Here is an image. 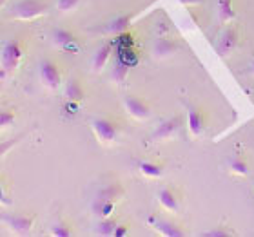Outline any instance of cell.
I'll return each instance as SVG.
<instances>
[{
	"label": "cell",
	"mask_w": 254,
	"mask_h": 237,
	"mask_svg": "<svg viewBox=\"0 0 254 237\" xmlns=\"http://www.w3.org/2000/svg\"><path fill=\"white\" fill-rule=\"evenodd\" d=\"M182 125V118L180 116H173V118H167L156 127V131L151 134V140L153 142H164V140H169L173 138L178 132Z\"/></svg>",
	"instance_id": "obj_5"
},
{
	"label": "cell",
	"mask_w": 254,
	"mask_h": 237,
	"mask_svg": "<svg viewBox=\"0 0 254 237\" xmlns=\"http://www.w3.org/2000/svg\"><path fill=\"white\" fill-rule=\"evenodd\" d=\"M38 73H40V80L48 89H57L60 85V71L57 67V63L49 62V60H42L38 65Z\"/></svg>",
	"instance_id": "obj_6"
},
{
	"label": "cell",
	"mask_w": 254,
	"mask_h": 237,
	"mask_svg": "<svg viewBox=\"0 0 254 237\" xmlns=\"http://www.w3.org/2000/svg\"><path fill=\"white\" fill-rule=\"evenodd\" d=\"M84 87H82V84H80L76 78H71L65 84V98H67V101H73V103H78V101L84 100Z\"/></svg>",
	"instance_id": "obj_14"
},
{
	"label": "cell",
	"mask_w": 254,
	"mask_h": 237,
	"mask_svg": "<svg viewBox=\"0 0 254 237\" xmlns=\"http://www.w3.org/2000/svg\"><path fill=\"white\" fill-rule=\"evenodd\" d=\"M176 51H178V44L173 40V38H156L153 44V47H151V53H153L154 58H167V56H171V54H175Z\"/></svg>",
	"instance_id": "obj_7"
},
{
	"label": "cell",
	"mask_w": 254,
	"mask_h": 237,
	"mask_svg": "<svg viewBox=\"0 0 254 237\" xmlns=\"http://www.w3.org/2000/svg\"><path fill=\"white\" fill-rule=\"evenodd\" d=\"M122 194H124V190L118 183L107 185V187H104V189L98 190L96 197L93 199V205H91V208H93V212H95V214H98V212H100V208L106 205L107 201H113V203H115L118 197H122Z\"/></svg>",
	"instance_id": "obj_4"
},
{
	"label": "cell",
	"mask_w": 254,
	"mask_h": 237,
	"mask_svg": "<svg viewBox=\"0 0 254 237\" xmlns=\"http://www.w3.org/2000/svg\"><path fill=\"white\" fill-rule=\"evenodd\" d=\"M203 236L205 237H229V236H233V232L227 230V228H212V230H207Z\"/></svg>",
	"instance_id": "obj_26"
},
{
	"label": "cell",
	"mask_w": 254,
	"mask_h": 237,
	"mask_svg": "<svg viewBox=\"0 0 254 237\" xmlns=\"http://www.w3.org/2000/svg\"><path fill=\"white\" fill-rule=\"evenodd\" d=\"M131 22H132V16L131 15H122L115 18L113 22H109L106 27H104V31L106 33H111V35H122L126 33L129 27H131Z\"/></svg>",
	"instance_id": "obj_13"
},
{
	"label": "cell",
	"mask_w": 254,
	"mask_h": 237,
	"mask_svg": "<svg viewBox=\"0 0 254 237\" xmlns=\"http://www.w3.org/2000/svg\"><path fill=\"white\" fill-rule=\"evenodd\" d=\"M51 37H53V44L60 49L69 47L74 42V35L71 31H67V29H55Z\"/></svg>",
	"instance_id": "obj_17"
},
{
	"label": "cell",
	"mask_w": 254,
	"mask_h": 237,
	"mask_svg": "<svg viewBox=\"0 0 254 237\" xmlns=\"http://www.w3.org/2000/svg\"><path fill=\"white\" fill-rule=\"evenodd\" d=\"M22 54H24V47L18 38L7 40L2 47V80H5V76L9 73H13L16 69V65L20 63Z\"/></svg>",
	"instance_id": "obj_1"
},
{
	"label": "cell",
	"mask_w": 254,
	"mask_h": 237,
	"mask_svg": "<svg viewBox=\"0 0 254 237\" xmlns=\"http://www.w3.org/2000/svg\"><path fill=\"white\" fill-rule=\"evenodd\" d=\"M251 71L254 73V60H253V63H251Z\"/></svg>",
	"instance_id": "obj_29"
},
{
	"label": "cell",
	"mask_w": 254,
	"mask_h": 237,
	"mask_svg": "<svg viewBox=\"0 0 254 237\" xmlns=\"http://www.w3.org/2000/svg\"><path fill=\"white\" fill-rule=\"evenodd\" d=\"M2 219L16 234H27L33 227V216H4Z\"/></svg>",
	"instance_id": "obj_12"
},
{
	"label": "cell",
	"mask_w": 254,
	"mask_h": 237,
	"mask_svg": "<svg viewBox=\"0 0 254 237\" xmlns=\"http://www.w3.org/2000/svg\"><path fill=\"white\" fill-rule=\"evenodd\" d=\"M124 105H126V109L129 111V114L138 118V120H147V118L151 116L149 105L145 101L140 100V98H136V96H127V98H124Z\"/></svg>",
	"instance_id": "obj_9"
},
{
	"label": "cell",
	"mask_w": 254,
	"mask_h": 237,
	"mask_svg": "<svg viewBox=\"0 0 254 237\" xmlns=\"http://www.w3.org/2000/svg\"><path fill=\"white\" fill-rule=\"evenodd\" d=\"M182 5H194V4H203V0H178Z\"/></svg>",
	"instance_id": "obj_28"
},
{
	"label": "cell",
	"mask_w": 254,
	"mask_h": 237,
	"mask_svg": "<svg viewBox=\"0 0 254 237\" xmlns=\"http://www.w3.org/2000/svg\"><path fill=\"white\" fill-rule=\"evenodd\" d=\"M129 63H124V62H117V65L113 67V73H111V78L117 82V84H122L126 82L127 74H129Z\"/></svg>",
	"instance_id": "obj_21"
},
{
	"label": "cell",
	"mask_w": 254,
	"mask_h": 237,
	"mask_svg": "<svg viewBox=\"0 0 254 237\" xmlns=\"http://www.w3.org/2000/svg\"><path fill=\"white\" fill-rule=\"evenodd\" d=\"M115 228H117V221L111 219V217H104L95 228V234L96 236H102V237H109V236H115Z\"/></svg>",
	"instance_id": "obj_20"
},
{
	"label": "cell",
	"mask_w": 254,
	"mask_h": 237,
	"mask_svg": "<svg viewBox=\"0 0 254 237\" xmlns=\"http://www.w3.org/2000/svg\"><path fill=\"white\" fill-rule=\"evenodd\" d=\"M229 169L233 170L234 174H240V176H245L247 174V163H245L242 158H233L229 161Z\"/></svg>",
	"instance_id": "obj_23"
},
{
	"label": "cell",
	"mask_w": 254,
	"mask_h": 237,
	"mask_svg": "<svg viewBox=\"0 0 254 237\" xmlns=\"http://www.w3.org/2000/svg\"><path fill=\"white\" fill-rule=\"evenodd\" d=\"M91 127L102 143H113L118 136V125L109 118H95L91 121Z\"/></svg>",
	"instance_id": "obj_3"
},
{
	"label": "cell",
	"mask_w": 254,
	"mask_h": 237,
	"mask_svg": "<svg viewBox=\"0 0 254 237\" xmlns=\"http://www.w3.org/2000/svg\"><path fill=\"white\" fill-rule=\"evenodd\" d=\"M234 18V9H233V2L231 0H220L218 2V20L225 24V22L233 20Z\"/></svg>",
	"instance_id": "obj_19"
},
{
	"label": "cell",
	"mask_w": 254,
	"mask_h": 237,
	"mask_svg": "<svg viewBox=\"0 0 254 237\" xmlns=\"http://www.w3.org/2000/svg\"><path fill=\"white\" fill-rule=\"evenodd\" d=\"M51 234H53L55 237H69V236H73V230H71V227L65 225V223H55L53 227H51Z\"/></svg>",
	"instance_id": "obj_22"
},
{
	"label": "cell",
	"mask_w": 254,
	"mask_h": 237,
	"mask_svg": "<svg viewBox=\"0 0 254 237\" xmlns=\"http://www.w3.org/2000/svg\"><path fill=\"white\" fill-rule=\"evenodd\" d=\"M149 223L153 225L156 230H158L162 236L165 237H182V236H186V232L182 230V228H178L175 225V223H169V221H165V219H158V217H151L149 219Z\"/></svg>",
	"instance_id": "obj_11"
},
{
	"label": "cell",
	"mask_w": 254,
	"mask_h": 237,
	"mask_svg": "<svg viewBox=\"0 0 254 237\" xmlns=\"http://www.w3.org/2000/svg\"><path fill=\"white\" fill-rule=\"evenodd\" d=\"M129 234V228H127V225H117V228H115V237H124Z\"/></svg>",
	"instance_id": "obj_27"
},
{
	"label": "cell",
	"mask_w": 254,
	"mask_h": 237,
	"mask_svg": "<svg viewBox=\"0 0 254 237\" xmlns=\"http://www.w3.org/2000/svg\"><path fill=\"white\" fill-rule=\"evenodd\" d=\"M46 4L40 0H20L13 5V16L18 20H33L46 13Z\"/></svg>",
	"instance_id": "obj_2"
},
{
	"label": "cell",
	"mask_w": 254,
	"mask_h": 237,
	"mask_svg": "<svg viewBox=\"0 0 254 237\" xmlns=\"http://www.w3.org/2000/svg\"><path fill=\"white\" fill-rule=\"evenodd\" d=\"M186 107H187V120H189V131L192 136L198 138L201 134V131H203V123H205L203 114H201L200 109H196V107L189 105V103H186Z\"/></svg>",
	"instance_id": "obj_10"
},
{
	"label": "cell",
	"mask_w": 254,
	"mask_h": 237,
	"mask_svg": "<svg viewBox=\"0 0 254 237\" xmlns=\"http://www.w3.org/2000/svg\"><path fill=\"white\" fill-rule=\"evenodd\" d=\"M78 4H80V0H59V2H57V7H59V11H62V13H67V11H73Z\"/></svg>",
	"instance_id": "obj_25"
},
{
	"label": "cell",
	"mask_w": 254,
	"mask_h": 237,
	"mask_svg": "<svg viewBox=\"0 0 254 237\" xmlns=\"http://www.w3.org/2000/svg\"><path fill=\"white\" fill-rule=\"evenodd\" d=\"M111 51H113V46L111 44H104L102 47L96 49L95 56H93V71H102V69L106 67L107 60L111 56Z\"/></svg>",
	"instance_id": "obj_15"
},
{
	"label": "cell",
	"mask_w": 254,
	"mask_h": 237,
	"mask_svg": "<svg viewBox=\"0 0 254 237\" xmlns=\"http://www.w3.org/2000/svg\"><path fill=\"white\" fill-rule=\"evenodd\" d=\"M236 42H238V31H236V27L225 29L216 44L218 54L220 56H227L229 53H233V49L236 47Z\"/></svg>",
	"instance_id": "obj_8"
},
{
	"label": "cell",
	"mask_w": 254,
	"mask_h": 237,
	"mask_svg": "<svg viewBox=\"0 0 254 237\" xmlns=\"http://www.w3.org/2000/svg\"><path fill=\"white\" fill-rule=\"evenodd\" d=\"M158 199H160V205L164 206L165 210L178 212V199H176L175 192H173L171 189H162V190H160Z\"/></svg>",
	"instance_id": "obj_16"
},
{
	"label": "cell",
	"mask_w": 254,
	"mask_h": 237,
	"mask_svg": "<svg viewBox=\"0 0 254 237\" xmlns=\"http://www.w3.org/2000/svg\"><path fill=\"white\" fill-rule=\"evenodd\" d=\"M15 123V112L9 111V109H5V111L0 112V125H2V129H7V127H11Z\"/></svg>",
	"instance_id": "obj_24"
},
{
	"label": "cell",
	"mask_w": 254,
	"mask_h": 237,
	"mask_svg": "<svg viewBox=\"0 0 254 237\" xmlns=\"http://www.w3.org/2000/svg\"><path fill=\"white\" fill-rule=\"evenodd\" d=\"M136 167L142 174L149 176V178H160V176L164 174L162 167L153 163V161H145V159H142V161H136Z\"/></svg>",
	"instance_id": "obj_18"
}]
</instances>
